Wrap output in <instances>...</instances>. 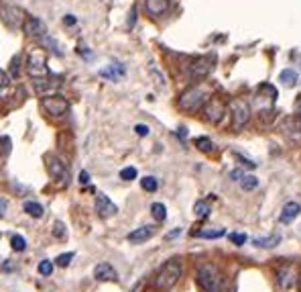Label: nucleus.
<instances>
[{
	"label": "nucleus",
	"instance_id": "1",
	"mask_svg": "<svg viewBox=\"0 0 301 292\" xmlns=\"http://www.w3.org/2000/svg\"><path fill=\"white\" fill-rule=\"evenodd\" d=\"M181 274H183V266H181V262H179L177 258H173V260L165 262V264L161 266V270L155 274L153 286H155L157 290H171V288L179 282Z\"/></svg>",
	"mask_w": 301,
	"mask_h": 292
},
{
	"label": "nucleus",
	"instance_id": "2",
	"mask_svg": "<svg viewBox=\"0 0 301 292\" xmlns=\"http://www.w3.org/2000/svg\"><path fill=\"white\" fill-rule=\"evenodd\" d=\"M196 280L202 292H220L222 288V274L214 264H202L198 266Z\"/></svg>",
	"mask_w": 301,
	"mask_h": 292
},
{
	"label": "nucleus",
	"instance_id": "3",
	"mask_svg": "<svg viewBox=\"0 0 301 292\" xmlns=\"http://www.w3.org/2000/svg\"><path fill=\"white\" fill-rule=\"evenodd\" d=\"M204 102H206V92H204V88H200V86L187 88L185 92H181V96L177 100L179 108L185 110V112H196L198 108L204 106Z\"/></svg>",
	"mask_w": 301,
	"mask_h": 292
},
{
	"label": "nucleus",
	"instance_id": "4",
	"mask_svg": "<svg viewBox=\"0 0 301 292\" xmlns=\"http://www.w3.org/2000/svg\"><path fill=\"white\" fill-rule=\"evenodd\" d=\"M230 112H232V129L234 131H242L248 121H250V106L246 100L242 98H234L230 102Z\"/></svg>",
	"mask_w": 301,
	"mask_h": 292
},
{
	"label": "nucleus",
	"instance_id": "5",
	"mask_svg": "<svg viewBox=\"0 0 301 292\" xmlns=\"http://www.w3.org/2000/svg\"><path fill=\"white\" fill-rule=\"evenodd\" d=\"M0 16H2L4 25L10 27V29H18L27 21L25 18V10L20 6H16V4H4V6H0Z\"/></svg>",
	"mask_w": 301,
	"mask_h": 292
},
{
	"label": "nucleus",
	"instance_id": "6",
	"mask_svg": "<svg viewBox=\"0 0 301 292\" xmlns=\"http://www.w3.org/2000/svg\"><path fill=\"white\" fill-rule=\"evenodd\" d=\"M41 108H43V112H47L49 116H61V114L68 112L70 102L63 96H59V94H49V96H43V100H41Z\"/></svg>",
	"mask_w": 301,
	"mask_h": 292
},
{
	"label": "nucleus",
	"instance_id": "7",
	"mask_svg": "<svg viewBox=\"0 0 301 292\" xmlns=\"http://www.w3.org/2000/svg\"><path fill=\"white\" fill-rule=\"evenodd\" d=\"M27 72L33 78H43L49 76V68H47V57L41 51H31L29 60H27Z\"/></svg>",
	"mask_w": 301,
	"mask_h": 292
},
{
	"label": "nucleus",
	"instance_id": "8",
	"mask_svg": "<svg viewBox=\"0 0 301 292\" xmlns=\"http://www.w3.org/2000/svg\"><path fill=\"white\" fill-rule=\"evenodd\" d=\"M45 162H47V172H49V176L53 180H57L59 184H68L70 182V170L66 168V164L57 155H47Z\"/></svg>",
	"mask_w": 301,
	"mask_h": 292
},
{
	"label": "nucleus",
	"instance_id": "9",
	"mask_svg": "<svg viewBox=\"0 0 301 292\" xmlns=\"http://www.w3.org/2000/svg\"><path fill=\"white\" fill-rule=\"evenodd\" d=\"M202 112H204V119L210 121V123H220L226 114V104L220 100V98H210L204 102L202 106Z\"/></svg>",
	"mask_w": 301,
	"mask_h": 292
},
{
	"label": "nucleus",
	"instance_id": "10",
	"mask_svg": "<svg viewBox=\"0 0 301 292\" xmlns=\"http://www.w3.org/2000/svg\"><path fill=\"white\" fill-rule=\"evenodd\" d=\"M297 268L293 266V264H283V266H279L277 268V282H279V286L283 288V290H289L293 284H295V278H297Z\"/></svg>",
	"mask_w": 301,
	"mask_h": 292
},
{
	"label": "nucleus",
	"instance_id": "11",
	"mask_svg": "<svg viewBox=\"0 0 301 292\" xmlns=\"http://www.w3.org/2000/svg\"><path fill=\"white\" fill-rule=\"evenodd\" d=\"M33 84H35L37 94H41V96H49V94H53V92L61 86V80L55 78V76H43V78H35Z\"/></svg>",
	"mask_w": 301,
	"mask_h": 292
},
{
	"label": "nucleus",
	"instance_id": "12",
	"mask_svg": "<svg viewBox=\"0 0 301 292\" xmlns=\"http://www.w3.org/2000/svg\"><path fill=\"white\" fill-rule=\"evenodd\" d=\"M96 212L102 217V219H110L118 212V206L104 194V192H98L96 194Z\"/></svg>",
	"mask_w": 301,
	"mask_h": 292
},
{
	"label": "nucleus",
	"instance_id": "13",
	"mask_svg": "<svg viewBox=\"0 0 301 292\" xmlns=\"http://www.w3.org/2000/svg\"><path fill=\"white\" fill-rule=\"evenodd\" d=\"M212 68H214V60H212L210 55H202V57L193 60L189 72H191L193 78H206V76L212 72Z\"/></svg>",
	"mask_w": 301,
	"mask_h": 292
},
{
	"label": "nucleus",
	"instance_id": "14",
	"mask_svg": "<svg viewBox=\"0 0 301 292\" xmlns=\"http://www.w3.org/2000/svg\"><path fill=\"white\" fill-rule=\"evenodd\" d=\"M23 29H25V33H27L29 37H35V39H39V37H43V35L47 33V31H45V23H43L41 18H37V16H29V18L25 21Z\"/></svg>",
	"mask_w": 301,
	"mask_h": 292
},
{
	"label": "nucleus",
	"instance_id": "15",
	"mask_svg": "<svg viewBox=\"0 0 301 292\" xmlns=\"http://www.w3.org/2000/svg\"><path fill=\"white\" fill-rule=\"evenodd\" d=\"M94 278L100 280V282H114L118 278V274H116V270L108 262H102V264H98L94 268Z\"/></svg>",
	"mask_w": 301,
	"mask_h": 292
},
{
	"label": "nucleus",
	"instance_id": "16",
	"mask_svg": "<svg viewBox=\"0 0 301 292\" xmlns=\"http://www.w3.org/2000/svg\"><path fill=\"white\" fill-rule=\"evenodd\" d=\"M155 233H157V229H155L153 225H145V227H139V229H135L133 233H128L126 239H128L131 243H145V241H149Z\"/></svg>",
	"mask_w": 301,
	"mask_h": 292
},
{
	"label": "nucleus",
	"instance_id": "17",
	"mask_svg": "<svg viewBox=\"0 0 301 292\" xmlns=\"http://www.w3.org/2000/svg\"><path fill=\"white\" fill-rule=\"evenodd\" d=\"M301 212V206L297 202H287L285 206H283V210H281V215H279V223H283V225H289L291 221H295L297 219V215Z\"/></svg>",
	"mask_w": 301,
	"mask_h": 292
},
{
	"label": "nucleus",
	"instance_id": "18",
	"mask_svg": "<svg viewBox=\"0 0 301 292\" xmlns=\"http://www.w3.org/2000/svg\"><path fill=\"white\" fill-rule=\"evenodd\" d=\"M145 10L150 16H161L169 10V0H145Z\"/></svg>",
	"mask_w": 301,
	"mask_h": 292
},
{
	"label": "nucleus",
	"instance_id": "19",
	"mask_svg": "<svg viewBox=\"0 0 301 292\" xmlns=\"http://www.w3.org/2000/svg\"><path fill=\"white\" fill-rule=\"evenodd\" d=\"M100 76H102V78H108V80H112V82H116V80H120V78L124 76V66H120V64H110L108 68L100 70Z\"/></svg>",
	"mask_w": 301,
	"mask_h": 292
},
{
	"label": "nucleus",
	"instance_id": "20",
	"mask_svg": "<svg viewBox=\"0 0 301 292\" xmlns=\"http://www.w3.org/2000/svg\"><path fill=\"white\" fill-rule=\"evenodd\" d=\"M23 208H25V212H27L29 217H33V219H41L43 212H45V208H43L39 202H35V200H27V202L23 204Z\"/></svg>",
	"mask_w": 301,
	"mask_h": 292
},
{
	"label": "nucleus",
	"instance_id": "21",
	"mask_svg": "<svg viewBox=\"0 0 301 292\" xmlns=\"http://www.w3.org/2000/svg\"><path fill=\"white\" fill-rule=\"evenodd\" d=\"M252 243L256 247H265V249H271V247H277L281 243V235H271V237H259V239H252Z\"/></svg>",
	"mask_w": 301,
	"mask_h": 292
},
{
	"label": "nucleus",
	"instance_id": "22",
	"mask_svg": "<svg viewBox=\"0 0 301 292\" xmlns=\"http://www.w3.org/2000/svg\"><path fill=\"white\" fill-rule=\"evenodd\" d=\"M39 41H41V43H43L45 47H51V51H53L55 55H63V51H61V47L57 45V41H55L53 37H49L47 33H45L43 37H39Z\"/></svg>",
	"mask_w": 301,
	"mask_h": 292
},
{
	"label": "nucleus",
	"instance_id": "23",
	"mask_svg": "<svg viewBox=\"0 0 301 292\" xmlns=\"http://www.w3.org/2000/svg\"><path fill=\"white\" fill-rule=\"evenodd\" d=\"M193 215H196L198 219H206V217L210 215V204L204 202V200H198V202L193 204Z\"/></svg>",
	"mask_w": 301,
	"mask_h": 292
},
{
	"label": "nucleus",
	"instance_id": "24",
	"mask_svg": "<svg viewBox=\"0 0 301 292\" xmlns=\"http://www.w3.org/2000/svg\"><path fill=\"white\" fill-rule=\"evenodd\" d=\"M281 82L285 84V86H295L297 84V72H293V70H283L281 72Z\"/></svg>",
	"mask_w": 301,
	"mask_h": 292
},
{
	"label": "nucleus",
	"instance_id": "25",
	"mask_svg": "<svg viewBox=\"0 0 301 292\" xmlns=\"http://www.w3.org/2000/svg\"><path fill=\"white\" fill-rule=\"evenodd\" d=\"M150 212H153V217H155L157 221H165V219H167V208H165V204H161V202H153V204H150Z\"/></svg>",
	"mask_w": 301,
	"mask_h": 292
},
{
	"label": "nucleus",
	"instance_id": "26",
	"mask_svg": "<svg viewBox=\"0 0 301 292\" xmlns=\"http://www.w3.org/2000/svg\"><path fill=\"white\" fill-rule=\"evenodd\" d=\"M196 235L198 237H204V239H218V237L226 235V231L224 229H206V231H198Z\"/></svg>",
	"mask_w": 301,
	"mask_h": 292
},
{
	"label": "nucleus",
	"instance_id": "27",
	"mask_svg": "<svg viewBox=\"0 0 301 292\" xmlns=\"http://www.w3.org/2000/svg\"><path fill=\"white\" fill-rule=\"evenodd\" d=\"M240 186H242V190H254L256 186H259V178H254V176H242V180H240Z\"/></svg>",
	"mask_w": 301,
	"mask_h": 292
},
{
	"label": "nucleus",
	"instance_id": "28",
	"mask_svg": "<svg viewBox=\"0 0 301 292\" xmlns=\"http://www.w3.org/2000/svg\"><path fill=\"white\" fill-rule=\"evenodd\" d=\"M141 186H143V190H147V192H155V190L159 188V182H157V178H153V176H145V178L141 180Z\"/></svg>",
	"mask_w": 301,
	"mask_h": 292
},
{
	"label": "nucleus",
	"instance_id": "29",
	"mask_svg": "<svg viewBox=\"0 0 301 292\" xmlns=\"http://www.w3.org/2000/svg\"><path fill=\"white\" fill-rule=\"evenodd\" d=\"M196 147L200 149V151H212V147H214V143H212V139H208V137H198L196 139Z\"/></svg>",
	"mask_w": 301,
	"mask_h": 292
},
{
	"label": "nucleus",
	"instance_id": "30",
	"mask_svg": "<svg viewBox=\"0 0 301 292\" xmlns=\"http://www.w3.org/2000/svg\"><path fill=\"white\" fill-rule=\"evenodd\" d=\"M10 245H12V249H14V251H25V249H27V241H25V237H23V235H12Z\"/></svg>",
	"mask_w": 301,
	"mask_h": 292
},
{
	"label": "nucleus",
	"instance_id": "31",
	"mask_svg": "<svg viewBox=\"0 0 301 292\" xmlns=\"http://www.w3.org/2000/svg\"><path fill=\"white\" fill-rule=\"evenodd\" d=\"M74 251H68V254H61L57 260H55V264L59 266V268H68L70 264H72V260H74Z\"/></svg>",
	"mask_w": 301,
	"mask_h": 292
},
{
	"label": "nucleus",
	"instance_id": "32",
	"mask_svg": "<svg viewBox=\"0 0 301 292\" xmlns=\"http://www.w3.org/2000/svg\"><path fill=\"white\" fill-rule=\"evenodd\" d=\"M120 178H122L124 182H131V180H135V178H137V168H133V166H128V168H122V170H120Z\"/></svg>",
	"mask_w": 301,
	"mask_h": 292
},
{
	"label": "nucleus",
	"instance_id": "33",
	"mask_svg": "<svg viewBox=\"0 0 301 292\" xmlns=\"http://www.w3.org/2000/svg\"><path fill=\"white\" fill-rule=\"evenodd\" d=\"M51 272H53V262H49V260L39 262V274L41 276H51Z\"/></svg>",
	"mask_w": 301,
	"mask_h": 292
},
{
	"label": "nucleus",
	"instance_id": "34",
	"mask_svg": "<svg viewBox=\"0 0 301 292\" xmlns=\"http://www.w3.org/2000/svg\"><path fill=\"white\" fill-rule=\"evenodd\" d=\"M53 235H55L57 239H66V227H63L61 221H55V225H53Z\"/></svg>",
	"mask_w": 301,
	"mask_h": 292
},
{
	"label": "nucleus",
	"instance_id": "35",
	"mask_svg": "<svg viewBox=\"0 0 301 292\" xmlns=\"http://www.w3.org/2000/svg\"><path fill=\"white\" fill-rule=\"evenodd\" d=\"M228 237H230V241H232L234 245H244V243H246V239H248L244 233H230Z\"/></svg>",
	"mask_w": 301,
	"mask_h": 292
},
{
	"label": "nucleus",
	"instance_id": "36",
	"mask_svg": "<svg viewBox=\"0 0 301 292\" xmlns=\"http://www.w3.org/2000/svg\"><path fill=\"white\" fill-rule=\"evenodd\" d=\"M8 153H10V139L0 137V155H8Z\"/></svg>",
	"mask_w": 301,
	"mask_h": 292
},
{
	"label": "nucleus",
	"instance_id": "37",
	"mask_svg": "<svg viewBox=\"0 0 301 292\" xmlns=\"http://www.w3.org/2000/svg\"><path fill=\"white\" fill-rule=\"evenodd\" d=\"M18 72H20V60H18V55L12 60V64H10V76L12 78H18Z\"/></svg>",
	"mask_w": 301,
	"mask_h": 292
},
{
	"label": "nucleus",
	"instance_id": "38",
	"mask_svg": "<svg viewBox=\"0 0 301 292\" xmlns=\"http://www.w3.org/2000/svg\"><path fill=\"white\" fill-rule=\"evenodd\" d=\"M8 82H10V76H8L4 70H0V90H2V88H6V86H8Z\"/></svg>",
	"mask_w": 301,
	"mask_h": 292
},
{
	"label": "nucleus",
	"instance_id": "39",
	"mask_svg": "<svg viewBox=\"0 0 301 292\" xmlns=\"http://www.w3.org/2000/svg\"><path fill=\"white\" fill-rule=\"evenodd\" d=\"M135 131H137L139 137H147V135H149V127H147V125H137Z\"/></svg>",
	"mask_w": 301,
	"mask_h": 292
},
{
	"label": "nucleus",
	"instance_id": "40",
	"mask_svg": "<svg viewBox=\"0 0 301 292\" xmlns=\"http://www.w3.org/2000/svg\"><path fill=\"white\" fill-rule=\"evenodd\" d=\"M88 182H90V174H88V172H81V174H79V184L85 186Z\"/></svg>",
	"mask_w": 301,
	"mask_h": 292
},
{
	"label": "nucleus",
	"instance_id": "41",
	"mask_svg": "<svg viewBox=\"0 0 301 292\" xmlns=\"http://www.w3.org/2000/svg\"><path fill=\"white\" fill-rule=\"evenodd\" d=\"M6 208H8L6 200H4V198H0V217H6Z\"/></svg>",
	"mask_w": 301,
	"mask_h": 292
},
{
	"label": "nucleus",
	"instance_id": "42",
	"mask_svg": "<svg viewBox=\"0 0 301 292\" xmlns=\"http://www.w3.org/2000/svg\"><path fill=\"white\" fill-rule=\"evenodd\" d=\"M135 16H137V8H133V10H131V14H128V27H133V25H135Z\"/></svg>",
	"mask_w": 301,
	"mask_h": 292
},
{
	"label": "nucleus",
	"instance_id": "43",
	"mask_svg": "<svg viewBox=\"0 0 301 292\" xmlns=\"http://www.w3.org/2000/svg\"><path fill=\"white\" fill-rule=\"evenodd\" d=\"M242 176H244V174H242L240 170H234V172H230V178H234V180H242Z\"/></svg>",
	"mask_w": 301,
	"mask_h": 292
},
{
	"label": "nucleus",
	"instance_id": "44",
	"mask_svg": "<svg viewBox=\"0 0 301 292\" xmlns=\"http://www.w3.org/2000/svg\"><path fill=\"white\" fill-rule=\"evenodd\" d=\"M66 23H68V25H74L75 23L74 14H68V16H66Z\"/></svg>",
	"mask_w": 301,
	"mask_h": 292
},
{
	"label": "nucleus",
	"instance_id": "45",
	"mask_svg": "<svg viewBox=\"0 0 301 292\" xmlns=\"http://www.w3.org/2000/svg\"><path fill=\"white\" fill-rule=\"evenodd\" d=\"M177 235H181V229H177V231H173V233H169L167 237H169V239H173V237H177Z\"/></svg>",
	"mask_w": 301,
	"mask_h": 292
},
{
	"label": "nucleus",
	"instance_id": "46",
	"mask_svg": "<svg viewBox=\"0 0 301 292\" xmlns=\"http://www.w3.org/2000/svg\"><path fill=\"white\" fill-rule=\"evenodd\" d=\"M297 282H299V292H301V272L297 274Z\"/></svg>",
	"mask_w": 301,
	"mask_h": 292
},
{
	"label": "nucleus",
	"instance_id": "47",
	"mask_svg": "<svg viewBox=\"0 0 301 292\" xmlns=\"http://www.w3.org/2000/svg\"><path fill=\"white\" fill-rule=\"evenodd\" d=\"M299 125H301V112H299Z\"/></svg>",
	"mask_w": 301,
	"mask_h": 292
}]
</instances>
